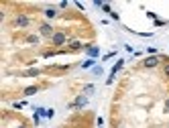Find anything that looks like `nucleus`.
Wrapping results in <instances>:
<instances>
[{"mask_svg":"<svg viewBox=\"0 0 169 128\" xmlns=\"http://www.w3.org/2000/svg\"><path fill=\"white\" fill-rule=\"evenodd\" d=\"M14 23H17L18 26H25V25H29V18H27V17H18Z\"/></svg>","mask_w":169,"mask_h":128,"instance_id":"3","label":"nucleus"},{"mask_svg":"<svg viewBox=\"0 0 169 128\" xmlns=\"http://www.w3.org/2000/svg\"><path fill=\"white\" fill-rule=\"evenodd\" d=\"M163 73H165V77L169 79V59L165 61V65H163Z\"/></svg>","mask_w":169,"mask_h":128,"instance_id":"4","label":"nucleus"},{"mask_svg":"<svg viewBox=\"0 0 169 128\" xmlns=\"http://www.w3.org/2000/svg\"><path fill=\"white\" fill-rule=\"evenodd\" d=\"M63 41H65V37H63V33H57L55 37H53V43H57V45H61Z\"/></svg>","mask_w":169,"mask_h":128,"instance_id":"2","label":"nucleus"},{"mask_svg":"<svg viewBox=\"0 0 169 128\" xmlns=\"http://www.w3.org/2000/svg\"><path fill=\"white\" fill-rule=\"evenodd\" d=\"M167 108H169V100H167Z\"/></svg>","mask_w":169,"mask_h":128,"instance_id":"5","label":"nucleus"},{"mask_svg":"<svg viewBox=\"0 0 169 128\" xmlns=\"http://www.w3.org/2000/svg\"><path fill=\"white\" fill-rule=\"evenodd\" d=\"M157 57H149V59H145V67H155L157 65Z\"/></svg>","mask_w":169,"mask_h":128,"instance_id":"1","label":"nucleus"}]
</instances>
